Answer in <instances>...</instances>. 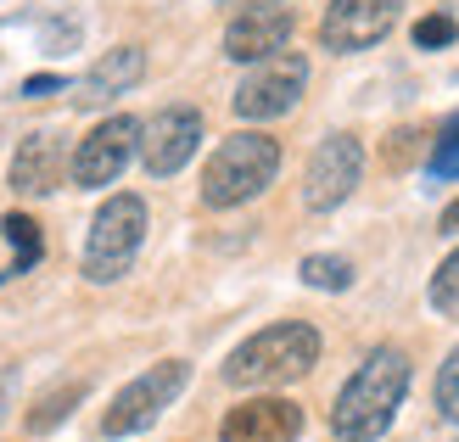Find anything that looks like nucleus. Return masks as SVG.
Segmentation results:
<instances>
[{"label": "nucleus", "instance_id": "obj_1", "mask_svg": "<svg viewBox=\"0 0 459 442\" xmlns=\"http://www.w3.org/2000/svg\"><path fill=\"white\" fill-rule=\"evenodd\" d=\"M403 392H409V353L403 347H376L348 376V386L336 392L331 409L336 442H381L403 409Z\"/></svg>", "mask_w": 459, "mask_h": 442}, {"label": "nucleus", "instance_id": "obj_2", "mask_svg": "<svg viewBox=\"0 0 459 442\" xmlns=\"http://www.w3.org/2000/svg\"><path fill=\"white\" fill-rule=\"evenodd\" d=\"M314 364H319V331L303 319H281V325H264L258 336H247L224 359V381L230 386H286L297 376H308Z\"/></svg>", "mask_w": 459, "mask_h": 442}, {"label": "nucleus", "instance_id": "obj_3", "mask_svg": "<svg viewBox=\"0 0 459 442\" xmlns=\"http://www.w3.org/2000/svg\"><path fill=\"white\" fill-rule=\"evenodd\" d=\"M274 174H281V141H269L258 129H236L230 141H219V152L202 169V207H241L252 196H264Z\"/></svg>", "mask_w": 459, "mask_h": 442}, {"label": "nucleus", "instance_id": "obj_4", "mask_svg": "<svg viewBox=\"0 0 459 442\" xmlns=\"http://www.w3.org/2000/svg\"><path fill=\"white\" fill-rule=\"evenodd\" d=\"M141 241H146V202L141 196H107L101 213L90 219V241H84V281L90 286H112L124 281L129 264L141 258Z\"/></svg>", "mask_w": 459, "mask_h": 442}, {"label": "nucleus", "instance_id": "obj_5", "mask_svg": "<svg viewBox=\"0 0 459 442\" xmlns=\"http://www.w3.org/2000/svg\"><path fill=\"white\" fill-rule=\"evenodd\" d=\"M303 90H308V62L297 51H274L264 62H252V74L236 84L230 107H236V118H247V124H269V118H286V112L303 101Z\"/></svg>", "mask_w": 459, "mask_h": 442}, {"label": "nucleus", "instance_id": "obj_6", "mask_svg": "<svg viewBox=\"0 0 459 442\" xmlns=\"http://www.w3.org/2000/svg\"><path fill=\"white\" fill-rule=\"evenodd\" d=\"M186 381H191V364L186 359H163V364H152V369H141L118 398H112V409L101 414V437H134V431H146L157 414H163L179 392H186Z\"/></svg>", "mask_w": 459, "mask_h": 442}, {"label": "nucleus", "instance_id": "obj_7", "mask_svg": "<svg viewBox=\"0 0 459 442\" xmlns=\"http://www.w3.org/2000/svg\"><path fill=\"white\" fill-rule=\"evenodd\" d=\"M141 118H129V112H112L101 118L96 129L79 141L74 162H67V174H74L79 191H107V185H118V174L129 169V157L141 152Z\"/></svg>", "mask_w": 459, "mask_h": 442}, {"label": "nucleus", "instance_id": "obj_8", "mask_svg": "<svg viewBox=\"0 0 459 442\" xmlns=\"http://www.w3.org/2000/svg\"><path fill=\"white\" fill-rule=\"evenodd\" d=\"M364 179V146L359 134H325L308 157V174H303V202L308 213H331L342 207Z\"/></svg>", "mask_w": 459, "mask_h": 442}, {"label": "nucleus", "instance_id": "obj_9", "mask_svg": "<svg viewBox=\"0 0 459 442\" xmlns=\"http://www.w3.org/2000/svg\"><path fill=\"white\" fill-rule=\"evenodd\" d=\"M398 12L403 0H331L319 17V45L336 56H359L398 29Z\"/></svg>", "mask_w": 459, "mask_h": 442}, {"label": "nucleus", "instance_id": "obj_10", "mask_svg": "<svg viewBox=\"0 0 459 442\" xmlns=\"http://www.w3.org/2000/svg\"><path fill=\"white\" fill-rule=\"evenodd\" d=\"M291 29H297L291 6H281V0H252V6H241L236 17H230L224 56L230 62H264V56H274V51L291 45Z\"/></svg>", "mask_w": 459, "mask_h": 442}, {"label": "nucleus", "instance_id": "obj_11", "mask_svg": "<svg viewBox=\"0 0 459 442\" xmlns=\"http://www.w3.org/2000/svg\"><path fill=\"white\" fill-rule=\"evenodd\" d=\"M202 146V112L196 107H163L157 118L141 129V162L152 179L179 174Z\"/></svg>", "mask_w": 459, "mask_h": 442}, {"label": "nucleus", "instance_id": "obj_12", "mask_svg": "<svg viewBox=\"0 0 459 442\" xmlns=\"http://www.w3.org/2000/svg\"><path fill=\"white\" fill-rule=\"evenodd\" d=\"M297 437H303V409L291 398H247L219 426V442H297Z\"/></svg>", "mask_w": 459, "mask_h": 442}, {"label": "nucleus", "instance_id": "obj_13", "mask_svg": "<svg viewBox=\"0 0 459 442\" xmlns=\"http://www.w3.org/2000/svg\"><path fill=\"white\" fill-rule=\"evenodd\" d=\"M62 179V141L51 129H34L17 141V157H12V191L17 196H51Z\"/></svg>", "mask_w": 459, "mask_h": 442}, {"label": "nucleus", "instance_id": "obj_14", "mask_svg": "<svg viewBox=\"0 0 459 442\" xmlns=\"http://www.w3.org/2000/svg\"><path fill=\"white\" fill-rule=\"evenodd\" d=\"M141 79H146V51H141V45H118V51H107L79 79V107H101L112 96H124V90H134Z\"/></svg>", "mask_w": 459, "mask_h": 442}, {"label": "nucleus", "instance_id": "obj_15", "mask_svg": "<svg viewBox=\"0 0 459 442\" xmlns=\"http://www.w3.org/2000/svg\"><path fill=\"white\" fill-rule=\"evenodd\" d=\"M84 392H90V381H62V386H51L45 398H34V409H29V431L34 437H45V431H56L67 414H74L79 403H84Z\"/></svg>", "mask_w": 459, "mask_h": 442}, {"label": "nucleus", "instance_id": "obj_16", "mask_svg": "<svg viewBox=\"0 0 459 442\" xmlns=\"http://www.w3.org/2000/svg\"><path fill=\"white\" fill-rule=\"evenodd\" d=\"M0 230H6V241H12V274H29L39 264V252H45L39 224L29 213H6V219H0Z\"/></svg>", "mask_w": 459, "mask_h": 442}, {"label": "nucleus", "instance_id": "obj_17", "mask_svg": "<svg viewBox=\"0 0 459 442\" xmlns=\"http://www.w3.org/2000/svg\"><path fill=\"white\" fill-rule=\"evenodd\" d=\"M303 286H314V291H348L353 286V264L331 258V252H314V258H303Z\"/></svg>", "mask_w": 459, "mask_h": 442}, {"label": "nucleus", "instance_id": "obj_18", "mask_svg": "<svg viewBox=\"0 0 459 442\" xmlns=\"http://www.w3.org/2000/svg\"><path fill=\"white\" fill-rule=\"evenodd\" d=\"M426 297H431V308H437L443 319H459V247L437 264V274H431Z\"/></svg>", "mask_w": 459, "mask_h": 442}, {"label": "nucleus", "instance_id": "obj_19", "mask_svg": "<svg viewBox=\"0 0 459 442\" xmlns=\"http://www.w3.org/2000/svg\"><path fill=\"white\" fill-rule=\"evenodd\" d=\"M431 179H459V112L431 141Z\"/></svg>", "mask_w": 459, "mask_h": 442}, {"label": "nucleus", "instance_id": "obj_20", "mask_svg": "<svg viewBox=\"0 0 459 442\" xmlns=\"http://www.w3.org/2000/svg\"><path fill=\"white\" fill-rule=\"evenodd\" d=\"M437 414L448 426H459V347L443 359V369H437Z\"/></svg>", "mask_w": 459, "mask_h": 442}, {"label": "nucleus", "instance_id": "obj_21", "mask_svg": "<svg viewBox=\"0 0 459 442\" xmlns=\"http://www.w3.org/2000/svg\"><path fill=\"white\" fill-rule=\"evenodd\" d=\"M454 39H459V22L448 12H431V17L415 22V45H420V51H443V45H454Z\"/></svg>", "mask_w": 459, "mask_h": 442}, {"label": "nucleus", "instance_id": "obj_22", "mask_svg": "<svg viewBox=\"0 0 459 442\" xmlns=\"http://www.w3.org/2000/svg\"><path fill=\"white\" fill-rule=\"evenodd\" d=\"M56 90H67V79H56V74H34V79H22V96H56Z\"/></svg>", "mask_w": 459, "mask_h": 442}, {"label": "nucleus", "instance_id": "obj_23", "mask_svg": "<svg viewBox=\"0 0 459 442\" xmlns=\"http://www.w3.org/2000/svg\"><path fill=\"white\" fill-rule=\"evenodd\" d=\"M437 236H459V196L443 207V219H437Z\"/></svg>", "mask_w": 459, "mask_h": 442}, {"label": "nucleus", "instance_id": "obj_24", "mask_svg": "<svg viewBox=\"0 0 459 442\" xmlns=\"http://www.w3.org/2000/svg\"><path fill=\"white\" fill-rule=\"evenodd\" d=\"M6 409H12V381H0V420H6Z\"/></svg>", "mask_w": 459, "mask_h": 442}]
</instances>
